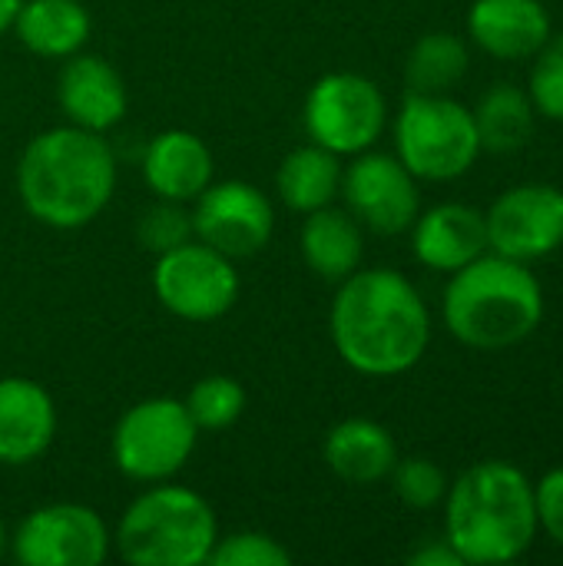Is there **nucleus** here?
Segmentation results:
<instances>
[{"label": "nucleus", "mask_w": 563, "mask_h": 566, "mask_svg": "<svg viewBox=\"0 0 563 566\" xmlns=\"http://www.w3.org/2000/svg\"><path fill=\"white\" fill-rule=\"evenodd\" d=\"M329 325L338 358L368 378L405 375L431 342L428 305L395 269H355L342 279Z\"/></svg>", "instance_id": "f257e3e1"}, {"label": "nucleus", "mask_w": 563, "mask_h": 566, "mask_svg": "<svg viewBox=\"0 0 563 566\" xmlns=\"http://www.w3.org/2000/svg\"><path fill=\"white\" fill-rule=\"evenodd\" d=\"M116 159L110 143L83 126H56L27 143L17 163L23 209L50 229H83L113 199Z\"/></svg>", "instance_id": "f03ea898"}, {"label": "nucleus", "mask_w": 563, "mask_h": 566, "mask_svg": "<svg viewBox=\"0 0 563 566\" xmlns=\"http://www.w3.org/2000/svg\"><path fill=\"white\" fill-rule=\"evenodd\" d=\"M538 534L534 484L508 461L468 468L445 494V541L465 564H511Z\"/></svg>", "instance_id": "7ed1b4c3"}, {"label": "nucleus", "mask_w": 563, "mask_h": 566, "mask_svg": "<svg viewBox=\"0 0 563 566\" xmlns=\"http://www.w3.org/2000/svg\"><path fill=\"white\" fill-rule=\"evenodd\" d=\"M541 318L544 292L528 262L494 252L451 272L445 325L461 345L478 352L514 348L538 332Z\"/></svg>", "instance_id": "20e7f679"}, {"label": "nucleus", "mask_w": 563, "mask_h": 566, "mask_svg": "<svg viewBox=\"0 0 563 566\" xmlns=\"http://www.w3.org/2000/svg\"><path fill=\"white\" fill-rule=\"evenodd\" d=\"M219 541L206 497L163 484L139 494L116 524V551L133 566H202Z\"/></svg>", "instance_id": "39448f33"}, {"label": "nucleus", "mask_w": 563, "mask_h": 566, "mask_svg": "<svg viewBox=\"0 0 563 566\" xmlns=\"http://www.w3.org/2000/svg\"><path fill=\"white\" fill-rule=\"evenodd\" d=\"M398 159L415 179L448 182L465 176L478 153L475 113L445 93H408L395 119Z\"/></svg>", "instance_id": "423d86ee"}, {"label": "nucleus", "mask_w": 563, "mask_h": 566, "mask_svg": "<svg viewBox=\"0 0 563 566\" xmlns=\"http://www.w3.org/2000/svg\"><path fill=\"white\" fill-rule=\"evenodd\" d=\"M199 428L176 398H146L133 405L113 431V461L119 474L139 484L169 481L196 451Z\"/></svg>", "instance_id": "0eeeda50"}, {"label": "nucleus", "mask_w": 563, "mask_h": 566, "mask_svg": "<svg viewBox=\"0 0 563 566\" xmlns=\"http://www.w3.org/2000/svg\"><path fill=\"white\" fill-rule=\"evenodd\" d=\"M388 103L362 73H325L305 96V133L335 156H358L385 129Z\"/></svg>", "instance_id": "6e6552de"}, {"label": "nucleus", "mask_w": 563, "mask_h": 566, "mask_svg": "<svg viewBox=\"0 0 563 566\" xmlns=\"http://www.w3.org/2000/svg\"><path fill=\"white\" fill-rule=\"evenodd\" d=\"M153 292L166 312L186 322H216L239 298V275L232 259L206 242H183L153 265Z\"/></svg>", "instance_id": "1a4fd4ad"}, {"label": "nucleus", "mask_w": 563, "mask_h": 566, "mask_svg": "<svg viewBox=\"0 0 563 566\" xmlns=\"http://www.w3.org/2000/svg\"><path fill=\"white\" fill-rule=\"evenodd\" d=\"M275 229V212L269 196L242 179L209 182L196 196L192 209V235L226 259H252L259 255Z\"/></svg>", "instance_id": "9d476101"}, {"label": "nucleus", "mask_w": 563, "mask_h": 566, "mask_svg": "<svg viewBox=\"0 0 563 566\" xmlns=\"http://www.w3.org/2000/svg\"><path fill=\"white\" fill-rule=\"evenodd\" d=\"M13 557L23 566H100L110 554V531L93 507H37L13 534Z\"/></svg>", "instance_id": "9b49d317"}, {"label": "nucleus", "mask_w": 563, "mask_h": 566, "mask_svg": "<svg viewBox=\"0 0 563 566\" xmlns=\"http://www.w3.org/2000/svg\"><path fill=\"white\" fill-rule=\"evenodd\" d=\"M488 249L498 255L534 262L563 245V192L557 186H514L484 216Z\"/></svg>", "instance_id": "f8f14e48"}, {"label": "nucleus", "mask_w": 563, "mask_h": 566, "mask_svg": "<svg viewBox=\"0 0 563 566\" xmlns=\"http://www.w3.org/2000/svg\"><path fill=\"white\" fill-rule=\"evenodd\" d=\"M342 196L348 212L378 235L408 232L418 219V186L398 156L358 153V159L342 172Z\"/></svg>", "instance_id": "ddd939ff"}, {"label": "nucleus", "mask_w": 563, "mask_h": 566, "mask_svg": "<svg viewBox=\"0 0 563 566\" xmlns=\"http://www.w3.org/2000/svg\"><path fill=\"white\" fill-rule=\"evenodd\" d=\"M56 99L73 126L103 133L126 113V83L103 56L73 53L60 70Z\"/></svg>", "instance_id": "4468645a"}, {"label": "nucleus", "mask_w": 563, "mask_h": 566, "mask_svg": "<svg viewBox=\"0 0 563 566\" xmlns=\"http://www.w3.org/2000/svg\"><path fill=\"white\" fill-rule=\"evenodd\" d=\"M56 434V408L43 385L0 378V464L37 461Z\"/></svg>", "instance_id": "2eb2a0df"}, {"label": "nucleus", "mask_w": 563, "mask_h": 566, "mask_svg": "<svg viewBox=\"0 0 563 566\" xmlns=\"http://www.w3.org/2000/svg\"><path fill=\"white\" fill-rule=\"evenodd\" d=\"M415 259L435 272H458L488 249V222L478 209L461 202H441L411 226Z\"/></svg>", "instance_id": "dca6fc26"}, {"label": "nucleus", "mask_w": 563, "mask_h": 566, "mask_svg": "<svg viewBox=\"0 0 563 566\" xmlns=\"http://www.w3.org/2000/svg\"><path fill=\"white\" fill-rule=\"evenodd\" d=\"M468 33L498 60H524L548 43L551 17L541 0H475Z\"/></svg>", "instance_id": "f3484780"}, {"label": "nucleus", "mask_w": 563, "mask_h": 566, "mask_svg": "<svg viewBox=\"0 0 563 566\" xmlns=\"http://www.w3.org/2000/svg\"><path fill=\"white\" fill-rule=\"evenodd\" d=\"M143 176L156 199L196 202V196L212 182V153L196 133L166 129L149 139Z\"/></svg>", "instance_id": "a211bd4d"}, {"label": "nucleus", "mask_w": 563, "mask_h": 566, "mask_svg": "<svg viewBox=\"0 0 563 566\" xmlns=\"http://www.w3.org/2000/svg\"><path fill=\"white\" fill-rule=\"evenodd\" d=\"M322 454L335 478H342L345 484H358V488L385 481L398 461V448L388 428L368 418L338 421L329 431Z\"/></svg>", "instance_id": "6ab92c4d"}, {"label": "nucleus", "mask_w": 563, "mask_h": 566, "mask_svg": "<svg viewBox=\"0 0 563 566\" xmlns=\"http://www.w3.org/2000/svg\"><path fill=\"white\" fill-rule=\"evenodd\" d=\"M20 43L46 60H66L90 40V13L80 0H27L13 17Z\"/></svg>", "instance_id": "aec40b11"}, {"label": "nucleus", "mask_w": 563, "mask_h": 566, "mask_svg": "<svg viewBox=\"0 0 563 566\" xmlns=\"http://www.w3.org/2000/svg\"><path fill=\"white\" fill-rule=\"evenodd\" d=\"M302 259L325 282L348 279L362 262L358 219L348 209H335V206H322L309 212L302 226Z\"/></svg>", "instance_id": "412c9836"}, {"label": "nucleus", "mask_w": 563, "mask_h": 566, "mask_svg": "<svg viewBox=\"0 0 563 566\" xmlns=\"http://www.w3.org/2000/svg\"><path fill=\"white\" fill-rule=\"evenodd\" d=\"M275 189L292 212H315L332 206L342 192V166L338 156L319 143L292 149L275 172Z\"/></svg>", "instance_id": "4be33fe9"}, {"label": "nucleus", "mask_w": 563, "mask_h": 566, "mask_svg": "<svg viewBox=\"0 0 563 566\" xmlns=\"http://www.w3.org/2000/svg\"><path fill=\"white\" fill-rule=\"evenodd\" d=\"M475 126H478L481 149L518 153L534 133V103L521 86L498 83L481 96L475 109Z\"/></svg>", "instance_id": "5701e85b"}, {"label": "nucleus", "mask_w": 563, "mask_h": 566, "mask_svg": "<svg viewBox=\"0 0 563 566\" xmlns=\"http://www.w3.org/2000/svg\"><path fill=\"white\" fill-rule=\"evenodd\" d=\"M468 46L455 33H425L405 63L408 93H448L468 73Z\"/></svg>", "instance_id": "b1692460"}, {"label": "nucleus", "mask_w": 563, "mask_h": 566, "mask_svg": "<svg viewBox=\"0 0 563 566\" xmlns=\"http://www.w3.org/2000/svg\"><path fill=\"white\" fill-rule=\"evenodd\" d=\"M186 411L199 431H226L246 411V391L229 375H206L186 395Z\"/></svg>", "instance_id": "393cba45"}, {"label": "nucleus", "mask_w": 563, "mask_h": 566, "mask_svg": "<svg viewBox=\"0 0 563 566\" xmlns=\"http://www.w3.org/2000/svg\"><path fill=\"white\" fill-rule=\"evenodd\" d=\"M136 239H139V245L146 252L163 255V252H169V249L192 239V212L186 209V202L156 199L136 219Z\"/></svg>", "instance_id": "a878e982"}, {"label": "nucleus", "mask_w": 563, "mask_h": 566, "mask_svg": "<svg viewBox=\"0 0 563 566\" xmlns=\"http://www.w3.org/2000/svg\"><path fill=\"white\" fill-rule=\"evenodd\" d=\"M392 488L398 494L402 504L415 507V511H431L445 501L448 494V478L445 471L428 461V458H405V461H395L392 468Z\"/></svg>", "instance_id": "bb28decb"}, {"label": "nucleus", "mask_w": 563, "mask_h": 566, "mask_svg": "<svg viewBox=\"0 0 563 566\" xmlns=\"http://www.w3.org/2000/svg\"><path fill=\"white\" fill-rule=\"evenodd\" d=\"M528 96L538 113H544L554 123H563V33L548 36V43L534 53Z\"/></svg>", "instance_id": "cd10ccee"}, {"label": "nucleus", "mask_w": 563, "mask_h": 566, "mask_svg": "<svg viewBox=\"0 0 563 566\" xmlns=\"http://www.w3.org/2000/svg\"><path fill=\"white\" fill-rule=\"evenodd\" d=\"M212 566H289L292 554L269 534L259 531H242L232 537H219L212 554H209Z\"/></svg>", "instance_id": "c85d7f7f"}, {"label": "nucleus", "mask_w": 563, "mask_h": 566, "mask_svg": "<svg viewBox=\"0 0 563 566\" xmlns=\"http://www.w3.org/2000/svg\"><path fill=\"white\" fill-rule=\"evenodd\" d=\"M534 511L538 531H548V537L563 547V468H554L541 478V484L534 488Z\"/></svg>", "instance_id": "c756f323"}, {"label": "nucleus", "mask_w": 563, "mask_h": 566, "mask_svg": "<svg viewBox=\"0 0 563 566\" xmlns=\"http://www.w3.org/2000/svg\"><path fill=\"white\" fill-rule=\"evenodd\" d=\"M411 566H461L465 560L458 557V551L448 544V541H431L425 547H418L411 557H408Z\"/></svg>", "instance_id": "7c9ffc66"}, {"label": "nucleus", "mask_w": 563, "mask_h": 566, "mask_svg": "<svg viewBox=\"0 0 563 566\" xmlns=\"http://www.w3.org/2000/svg\"><path fill=\"white\" fill-rule=\"evenodd\" d=\"M20 3H23V0H0V33H3L7 27H13V17H17Z\"/></svg>", "instance_id": "2f4dec72"}, {"label": "nucleus", "mask_w": 563, "mask_h": 566, "mask_svg": "<svg viewBox=\"0 0 563 566\" xmlns=\"http://www.w3.org/2000/svg\"><path fill=\"white\" fill-rule=\"evenodd\" d=\"M7 547H10V537H7V527H3V521H0V557L7 554Z\"/></svg>", "instance_id": "473e14b6"}]
</instances>
